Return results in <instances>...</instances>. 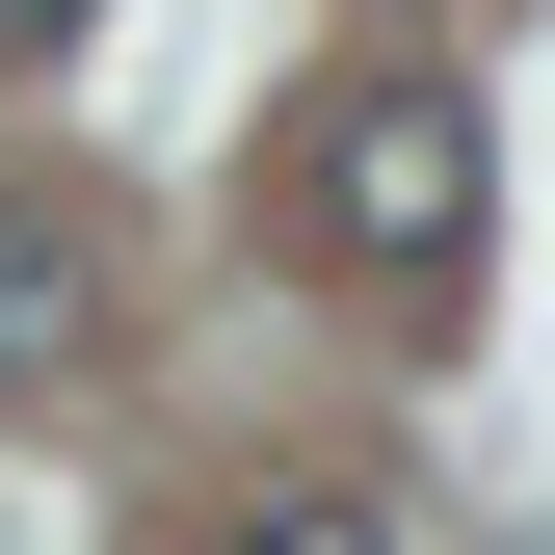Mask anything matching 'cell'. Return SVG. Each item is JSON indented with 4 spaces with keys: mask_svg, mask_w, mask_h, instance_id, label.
Returning <instances> with one entry per match:
<instances>
[{
    "mask_svg": "<svg viewBox=\"0 0 555 555\" xmlns=\"http://www.w3.org/2000/svg\"><path fill=\"white\" fill-rule=\"evenodd\" d=\"M292 185H318V238L371 264V292H450L476 212H503V159H476V106H450V80H344Z\"/></svg>",
    "mask_w": 555,
    "mask_h": 555,
    "instance_id": "1",
    "label": "cell"
},
{
    "mask_svg": "<svg viewBox=\"0 0 555 555\" xmlns=\"http://www.w3.org/2000/svg\"><path fill=\"white\" fill-rule=\"evenodd\" d=\"M106 344V212L80 185H0V397H53Z\"/></svg>",
    "mask_w": 555,
    "mask_h": 555,
    "instance_id": "2",
    "label": "cell"
},
{
    "mask_svg": "<svg viewBox=\"0 0 555 555\" xmlns=\"http://www.w3.org/2000/svg\"><path fill=\"white\" fill-rule=\"evenodd\" d=\"M238 555H397V503H264Z\"/></svg>",
    "mask_w": 555,
    "mask_h": 555,
    "instance_id": "3",
    "label": "cell"
},
{
    "mask_svg": "<svg viewBox=\"0 0 555 555\" xmlns=\"http://www.w3.org/2000/svg\"><path fill=\"white\" fill-rule=\"evenodd\" d=\"M80 27H106V0H0V53H80Z\"/></svg>",
    "mask_w": 555,
    "mask_h": 555,
    "instance_id": "4",
    "label": "cell"
}]
</instances>
